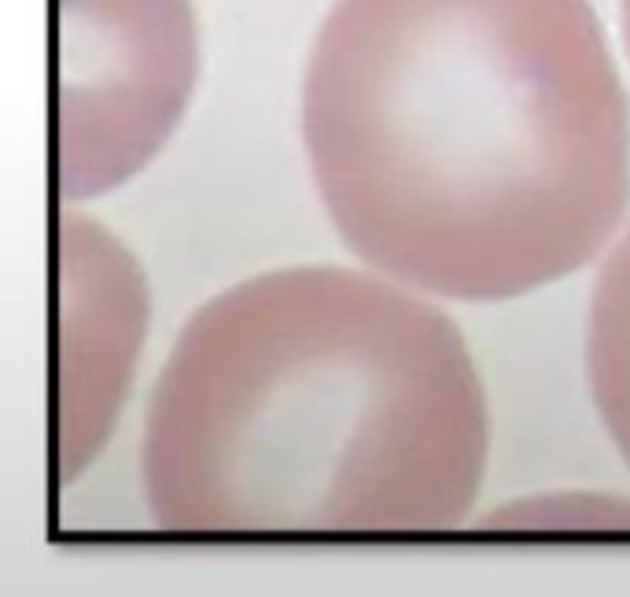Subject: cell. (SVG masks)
I'll list each match as a JSON object with an SVG mask.
<instances>
[{
    "instance_id": "obj_5",
    "label": "cell",
    "mask_w": 630,
    "mask_h": 597,
    "mask_svg": "<svg viewBox=\"0 0 630 597\" xmlns=\"http://www.w3.org/2000/svg\"><path fill=\"white\" fill-rule=\"evenodd\" d=\"M586 380L608 439L630 465V229L594 281L586 310Z\"/></svg>"
},
{
    "instance_id": "obj_7",
    "label": "cell",
    "mask_w": 630,
    "mask_h": 597,
    "mask_svg": "<svg viewBox=\"0 0 630 597\" xmlns=\"http://www.w3.org/2000/svg\"><path fill=\"white\" fill-rule=\"evenodd\" d=\"M619 8H623V41H627L630 52V0H619Z\"/></svg>"
},
{
    "instance_id": "obj_4",
    "label": "cell",
    "mask_w": 630,
    "mask_h": 597,
    "mask_svg": "<svg viewBox=\"0 0 630 597\" xmlns=\"http://www.w3.org/2000/svg\"><path fill=\"white\" fill-rule=\"evenodd\" d=\"M56 476L78 480L100 454L133 384L148 284L126 247L78 211L59 214Z\"/></svg>"
},
{
    "instance_id": "obj_3",
    "label": "cell",
    "mask_w": 630,
    "mask_h": 597,
    "mask_svg": "<svg viewBox=\"0 0 630 597\" xmlns=\"http://www.w3.org/2000/svg\"><path fill=\"white\" fill-rule=\"evenodd\" d=\"M56 188L96 199L174 137L196 93L192 0H56Z\"/></svg>"
},
{
    "instance_id": "obj_6",
    "label": "cell",
    "mask_w": 630,
    "mask_h": 597,
    "mask_svg": "<svg viewBox=\"0 0 630 597\" xmlns=\"http://www.w3.org/2000/svg\"><path fill=\"white\" fill-rule=\"evenodd\" d=\"M494 527H542V531H630V498L612 494H542L520 498L487 516Z\"/></svg>"
},
{
    "instance_id": "obj_1",
    "label": "cell",
    "mask_w": 630,
    "mask_h": 597,
    "mask_svg": "<svg viewBox=\"0 0 630 597\" xmlns=\"http://www.w3.org/2000/svg\"><path fill=\"white\" fill-rule=\"evenodd\" d=\"M299 118L339 240L457 303L572 277L630 207V100L590 0H332Z\"/></svg>"
},
{
    "instance_id": "obj_2",
    "label": "cell",
    "mask_w": 630,
    "mask_h": 597,
    "mask_svg": "<svg viewBox=\"0 0 630 597\" xmlns=\"http://www.w3.org/2000/svg\"><path fill=\"white\" fill-rule=\"evenodd\" d=\"M487 454L476 358L439 306L288 266L188 317L140 469L170 535H432L472 513Z\"/></svg>"
}]
</instances>
